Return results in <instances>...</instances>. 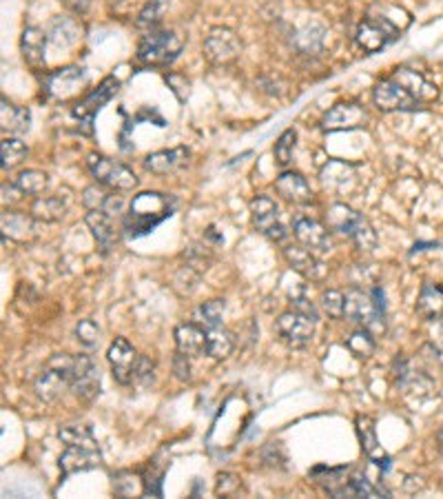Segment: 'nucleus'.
<instances>
[{
    "label": "nucleus",
    "instance_id": "nucleus-1",
    "mask_svg": "<svg viewBox=\"0 0 443 499\" xmlns=\"http://www.w3.org/2000/svg\"><path fill=\"white\" fill-rule=\"evenodd\" d=\"M175 200L171 196L157 194V191H145L131 200L129 211L125 216V231L129 238H142L151 234L157 225L174 216Z\"/></svg>",
    "mask_w": 443,
    "mask_h": 499
},
{
    "label": "nucleus",
    "instance_id": "nucleus-2",
    "mask_svg": "<svg viewBox=\"0 0 443 499\" xmlns=\"http://www.w3.org/2000/svg\"><path fill=\"white\" fill-rule=\"evenodd\" d=\"M184 49V38L175 29H149L137 43V62L145 67H166Z\"/></svg>",
    "mask_w": 443,
    "mask_h": 499
},
{
    "label": "nucleus",
    "instance_id": "nucleus-3",
    "mask_svg": "<svg viewBox=\"0 0 443 499\" xmlns=\"http://www.w3.org/2000/svg\"><path fill=\"white\" fill-rule=\"evenodd\" d=\"M326 220H328V229L337 231V234L348 235L357 249L362 251H372L377 246V234L375 229L371 226V222L366 220L362 214L351 209L348 205H333L331 209L326 211Z\"/></svg>",
    "mask_w": 443,
    "mask_h": 499
},
{
    "label": "nucleus",
    "instance_id": "nucleus-4",
    "mask_svg": "<svg viewBox=\"0 0 443 499\" xmlns=\"http://www.w3.org/2000/svg\"><path fill=\"white\" fill-rule=\"evenodd\" d=\"M73 358L76 355L58 353L47 362V367L36 379V395L42 402H56L65 389H71Z\"/></svg>",
    "mask_w": 443,
    "mask_h": 499
},
{
    "label": "nucleus",
    "instance_id": "nucleus-5",
    "mask_svg": "<svg viewBox=\"0 0 443 499\" xmlns=\"http://www.w3.org/2000/svg\"><path fill=\"white\" fill-rule=\"evenodd\" d=\"M87 167L91 176L96 178L98 185L107 187L111 191H133L137 187V176L129 167L111 160V158L100 156V153H89Z\"/></svg>",
    "mask_w": 443,
    "mask_h": 499
},
{
    "label": "nucleus",
    "instance_id": "nucleus-6",
    "mask_svg": "<svg viewBox=\"0 0 443 499\" xmlns=\"http://www.w3.org/2000/svg\"><path fill=\"white\" fill-rule=\"evenodd\" d=\"M344 318L363 329L371 331L372 335H382L386 331V313L377 309L375 300L371 293L353 289L346 293V306H344Z\"/></svg>",
    "mask_w": 443,
    "mask_h": 499
},
{
    "label": "nucleus",
    "instance_id": "nucleus-7",
    "mask_svg": "<svg viewBox=\"0 0 443 499\" xmlns=\"http://www.w3.org/2000/svg\"><path fill=\"white\" fill-rule=\"evenodd\" d=\"M250 217L259 234L273 242H284L288 238V229L282 222V214L273 197L258 196L250 200Z\"/></svg>",
    "mask_w": 443,
    "mask_h": 499
},
{
    "label": "nucleus",
    "instance_id": "nucleus-8",
    "mask_svg": "<svg viewBox=\"0 0 443 499\" xmlns=\"http://www.w3.org/2000/svg\"><path fill=\"white\" fill-rule=\"evenodd\" d=\"M242 53V43L238 34L229 27H213L204 38V56L211 65H231Z\"/></svg>",
    "mask_w": 443,
    "mask_h": 499
},
{
    "label": "nucleus",
    "instance_id": "nucleus-9",
    "mask_svg": "<svg viewBox=\"0 0 443 499\" xmlns=\"http://www.w3.org/2000/svg\"><path fill=\"white\" fill-rule=\"evenodd\" d=\"M399 27L386 16H368L357 27V44L368 53L382 52L392 41H397Z\"/></svg>",
    "mask_w": 443,
    "mask_h": 499
},
{
    "label": "nucleus",
    "instance_id": "nucleus-10",
    "mask_svg": "<svg viewBox=\"0 0 443 499\" xmlns=\"http://www.w3.org/2000/svg\"><path fill=\"white\" fill-rule=\"evenodd\" d=\"M372 101L379 111H417L421 102L395 78H383L372 91Z\"/></svg>",
    "mask_w": 443,
    "mask_h": 499
},
{
    "label": "nucleus",
    "instance_id": "nucleus-11",
    "mask_svg": "<svg viewBox=\"0 0 443 499\" xmlns=\"http://www.w3.org/2000/svg\"><path fill=\"white\" fill-rule=\"evenodd\" d=\"M71 391L82 402H93L100 395V369L91 355H76L73 358Z\"/></svg>",
    "mask_w": 443,
    "mask_h": 499
},
{
    "label": "nucleus",
    "instance_id": "nucleus-12",
    "mask_svg": "<svg viewBox=\"0 0 443 499\" xmlns=\"http://www.w3.org/2000/svg\"><path fill=\"white\" fill-rule=\"evenodd\" d=\"M278 333L288 347L302 349L313 340L315 335V320L308 318V315L299 313V311H288V313H282L278 318Z\"/></svg>",
    "mask_w": 443,
    "mask_h": 499
},
{
    "label": "nucleus",
    "instance_id": "nucleus-13",
    "mask_svg": "<svg viewBox=\"0 0 443 499\" xmlns=\"http://www.w3.org/2000/svg\"><path fill=\"white\" fill-rule=\"evenodd\" d=\"M107 358H109L113 379H116L118 384H122V387H129V384H133L140 355H137L136 349L131 347L129 340L127 338L113 340L109 350H107Z\"/></svg>",
    "mask_w": 443,
    "mask_h": 499
},
{
    "label": "nucleus",
    "instance_id": "nucleus-14",
    "mask_svg": "<svg viewBox=\"0 0 443 499\" xmlns=\"http://www.w3.org/2000/svg\"><path fill=\"white\" fill-rule=\"evenodd\" d=\"M118 87H120V82H118L116 78L113 76L105 78V81L100 82V87L93 89L85 101H80L76 107H73V111H71L73 118H78V120L87 127V131H91L93 118H96V113L100 111V109L105 107L113 96H116Z\"/></svg>",
    "mask_w": 443,
    "mask_h": 499
},
{
    "label": "nucleus",
    "instance_id": "nucleus-15",
    "mask_svg": "<svg viewBox=\"0 0 443 499\" xmlns=\"http://www.w3.org/2000/svg\"><path fill=\"white\" fill-rule=\"evenodd\" d=\"M368 122L366 109L357 102H342V105H335L331 111L324 116L322 130L324 131H351V130H362Z\"/></svg>",
    "mask_w": 443,
    "mask_h": 499
},
{
    "label": "nucleus",
    "instance_id": "nucleus-16",
    "mask_svg": "<svg viewBox=\"0 0 443 499\" xmlns=\"http://www.w3.org/2000/svg\"><path fill=\"white\" fill-rule=\"evenodd\" d=\"M295 238L302 246H306L308 251H313L315 255H326L331 254V234L324 225H319L317 220H310V217H297L293 225Z\"/></svg>",
    "mask_w": 443,
    "mask_h": 499
},
{
    "label": "nucleus",
    "instance_id": "nucleus-17",
    "mask_svg": "<svg viewBox=\"0 0 443 499\" xmlns=\"http://www.w3.org/2000/svg\"><path fill=\"white\" fill-rule=\"evenodd\" d=\"M96 466H100V448H98V442L71 444V446H67V451L61 456L62 475L85 473Z\"/></svg>",
    "mask_w": 443,
    "mask_h": 499
},
{
    "label": "nucleus",
    "instance_id": "nucleus-18",
    "mask_svg": "<svg viewBox=\"0 0 443 499\" xmlns=\"http://www.w3.org/2000/svg\"><path fill=\"white\" fill-rule=\"evenodd\" d=\"M395 378H397V387L401 389L403 393L417 395V398H426V395L435 389L432 379L428 378L423 370H417L412 367L410 360L406 358H397Z\"/></svg>",
    "mask_w": 443,
    "mask_h": 499
},
{
    "label": "nucleus",
    "instance_id": "nucleus-19",
    "mask_svg": "<svg viewBox=\"0 0 443 499\" xmlns=\"http://www.w3.org/2000/svg\"><path fill=\"white\" fill-rule=\"evenodd\" d=\"M191 151L186 147H175V149H162L156 153H149L145 158V169L151 171L156 176H166L174 174V171L182 169L189 162Z\"/></svg>",
    "mask_w": 443,
    "mask_h": 499
},
{
    "label": "nucleus",
    "instance_id": "nucleus-20",
    "mask_svg": "<svg viewBox=\"0 0 443 499\" xmlns=\"http://www.w3.org/2000/svg\"><path fill=\"white\" fill-rule=\"evenodd\" d=\"M175 344H177V350L189 355V358H202V355H209V338H206V331L195 322L177 326Z\"/></svg>",
    "mask_w": 443,
    "mask_h": 499
},
{
    "label": "nucleus",
    "instance_id": "nucleus-21",
    "mask_svg": "<svg viewBox=\"0 0 443 499\" xmlns=\"http://www.w3.org/2000/svg\"><path fill=\"white\" fill-rule=\"evenodd\" d=\"M275 191L290 202V205H308L313 200V191H310L308 180L299 171H284L282 176L275 180Z\"/></svg>",
    "mask_w": 443,
    "mask_h": 499
},
{
    "label": "nucleus",
    "instance_id": "nucleus-22",
    "mask_svg": "<svg viewBox=\"0 0 443 499\" xmlns=\"http://www.w3.org/2000/svg\"><path fill=\"white\" fill-rule=\"evenodd\" d=\"M85 85V73L80 67H65L58 69V72L49 73L47 76V89L49 96L53 98H69L71 93H76L78 89Z\"/></svg>",
    "mask_w": 443,
    "mask_h": 499
},
{
    "label": "nucleus",
    "instance_id": "nucleus-23",
    "mask_svg": "<svg viewBox=\"0 0 443 499\" xmlns=\"http://www.w3.org/2000/svg\"><path fill=\"white\" fill-rule=\"evenodd\" d=\"M357 435H359V442H362L363 453H366L368 459L371 462H375L379 468H382V473H386L388 468H391V457L386 456V451L382 448V444H379L377 433H375V424H372L371 417H359L357 419Z\"/></svg>",
    "mask_w": 443,
    "mask_h": 499
},
{
    "label": "nucleus",
    "instance_id": "nucleus-24",
    "mask_svg": "<svg viewBox=\"0 0 443 499\" xmlns=\"http://www.w3.org/2000/svg\"><path fill=\"white\" fill-rule=\"evenodd\" d=\"M87 225L89 229H91L98 246L102 249V254H109L113 246L118 245V231L116 225H113V217L109 214H105L102 209H89Z\"/></svg>",
    "mask_w": 443,
    "mask_h": 499
},
{
    "label": "nucleus",
    "instance_id": "nucleus-25",
    "mask_svg": "<svg viewBox=\"0 0 443 499\" xmlns=\"http://www.w3.org/2000/svg\"><path fill=\"white\" fill-rule=\"evenodd\" d=\"M284 255H287L288 264L308 280H319L324 275V271H326L324 269L322 260H319V255H315L313 251H308L306 246L302 245L287 246V249H284Z\"/></svg>",
    "mask_w": 443,
    "mask_h": 499
},
{
    "label": "nucleus",
    "instance_id": "nucleus-26",
    "mask_svg": "<svg viewBox=\"0 0 443 499\" xmlns=\"http://www.w3.org/2000/svg\"><path fill=\"white\" fill-rule=\"evenodd\" d=\"M392 78L401 82V85L406 87L408 91H410L412 96L421 102V105L423 102H432L437 98V93H439L432 82H428L419 72H412V69H406V67L395 69Z\"/></svg>",
    "mask_w": 443,
    "mask_h": 499
},
{
    "label": "nucleus",
    "instance_id": "nucleus-27",
    "mask_svg": "<svg viewBox=\"0 0 443 499\" xmlns=\"http://www.w3.org/2000/svg\"><path fill=\"white\" fill-rule=\"evenodd\" d=\"M417 313L428 322L443 318V286L430 283L421 286L419 295H417Z\"/></svg>",
    "mask_w": 443,
    "mask_h": 499
},
{
    "label": "nucleus",
    "instance_id": "nucleus-28",
    "mask_svg": "<svg viewBox=\"0 0 443 499\" xmlns=\"http://www.w3.org/2000/svg\"><path fill=\"white\" fill-rule=\"evenodd\" d=\"M21 52L24 61L32 67L44 65V52H47V36L38 27H27L21 38Z\"/></svg>",
    "mask_w": 443,
    "mask_h": 499
},
{
    "label": "nucleus",
    "instance_id": "nucleus-29",
    "mask_svg": "<svg viewBox=\"0 0 443 499\" xmlns=\"http://www.w3.org/2000/svg\"><path fill=\"white\" fill-rule=\"evenodd\" d=\"M206 338H209V355L213 360H226L235 350L233 333L224 329V324L206 331Z\"/></svg>",
    "mask_w": 443,
    "mask_h": 499
},
{
    "label": "nucleus",
    "instance_id": "nucleus-30",
    "mask_svg": "<svg viewBox=\"0 0 443 499\" xmlns=\"http://www.w3.org/2000/svg\"><path fill=\"white\" fill-rule=\"evenodd\" d=\"M29 109L24 107H14L7 101H3V111H0V122H3V131L9 133H24L29 130Z\"/></svg>",
    "mask_w": 443,
    "mask_h": 499
},
{
    "label": "nucleus",
    "instance_id": "nucleus-31",
    "mask_svg": "<svg viewBox=\"0 0 443 499\" xmlns=\"http://www.w3.org/2000/svg\"><path fill=\"white\" fill-rule=\"evenodd\" d=\"M346 473H348V468H344V466L342 468H324L322 466V468H315L310 475L315 477V482H317L319 486L326 488L333 497H339V493H342L344 486L348 484Z\"/></svg>",
    "mask_w": 443,
    "mask_h": 499
},
{
    "label": "nucleus",
    "instance_id": "nucleus-32",
    "mask_svg": "<svg viewBox=\"0 0 443 499\" xmlns=\"http://www.w3.org/2000/svg\"><path fill=\"white\" fill-rule=\"evenodd\" d=\"M14 185L18 187V191H21L23 196L41 197L49 187V176L42 174V171H38V169H27V171H21V174H18Z\"/></svg>",
    "mask_w": 443,
    "mask_h": 499
},
{
    "label": "nucleus",
    "instance_id": "nucleus-33",
    "mask_svg": "<svg viewBox=\"0 0 443 499\" xmlns=\"http://www.w3.org/2000/svg\"><path fill=\"white\" fill-rule=\"evenodd\" d=\"M224 311H226L224 300H209V302H204L202 306H198V309H195L193 322L200 324L204 331L215 329V326H222Z\"/></svg>",
    "mask_w": 443,
    "mask_h": 499
},
{
    "label": "nucleus",
    "instance_id": "nucleus-34",
    "mask_svg": "<svg viewBox=\"0 0 443 499\" xmlns=\"http://www.w3.org/2000/svg\"><path fill=\"white\" fill-rule=\"evenodd\" d=\"M65 211H67V205L62 202V197L41 196V197H36V202H33L32 214H33V217H38V220L53 222V220H61V217L65 216Z\"/></svg>",
    "mask_w": 443,
    "mask_h": 499
},
{
    "label": "nucleus",
    "instance_id": "nucleus-35",
    "mask_svg": "<svg viewBox=\"0 0 443 499\" xmlns=\"http://www.w3.org/2000/svg\"><path fill=\"white\" fill-rule=\"evenodd\" d=\"M293 44L302 53H317V52H322V47H324V29L317 27V24H308V27L299 29V32L295 34Z\"/></svg>",
    "mask_w": 443,
    "mask_h": 499
},
{
    "label": "nucleus",
    "instance_id": "nucleus-36",
    "mask_svg": "<svg viewBox=\"0 0 443 499\" xmlns=\"http://www.w3.org/2000/svg\"><path fill=\"white\" fill-rule=\"evenodd\" d=\"M3 231L5 235L14 240H27V235L33 231L32 217L16 214V211H7V214H3Z\"/></svg>",
    "mask_w": 443,
    "mask_h": 499
},
{
    "label": "nucleus",
    "instance_id": "nucleus-37",
    "mask_svg": "<svg viewBox=\"0 0 443 499\" xmlns=\"http://www.w3.org/2000/svg\"><path fill=\"white\" fill-rule=\"evenodd\" d=\"M346 495H353V497H391V493L375 486V484H371L366 477L354 475L353 479H348V484L344 486V491L339 493V497H346Z\"/></svg>",
    "mask_w": 443,
    "mask_h": 499
},
{
    "label": "nucleus",
    "instance_id": "nucleus-38",
    "mask_svg": "<svg viewBox=\"0 0 443 499\" xmlns=\"http://www.w3.org/2000/svg\"><path fill=\"white\" fill-rule=\"evenodd\" d=\"M171 0H146V5L142 7L140 16H137L136 24L140 29H156V24L162 21L166 7H169Z\"/></svg>",
    "mask_w": 443,
    "mask_h": 499
},
{
    "label": "nucleus",
    "instance_id": "nucleus-39",
    "mask_svg": "<svg viewBox=\"0 0 443 499\" xmlns=\"http://www.w3.org/2000/svg\"><path fill=\"white\" fill-rule=\"evenodd\" d=\"M0 151H3V169H14L27 158V145L18 138H5L3 145H0Z\"/></svg>",
    "mask_w": 443,
    "mask_h": 499
},
{
    "label": "nucleus",
    "instance_id": "nucleus-40",
    "mask_svg": "<svg viewBox=\"0 0 443 499\" xmlns=\"http://www.w3.org/2000/svg\"><path fill=\"white\" fill-rule=\"evenodd\" d=\"M166 462H160V459H154L149 466V471L142 477V493L151 497H162V477H165Z\"/></svg>",
    "mask_w": 443,
    "mask_h": 499
},
{
    "label": "nucleus",
    "instance_id": "nucleus-41",
    "mask_svg": "<svg viewBox=\"0 0 443 499\" xmlns=\"http://www.w3.org/2000/svg\"><path fill=\"white\" fill-rule=\"evenodd\" d=\"M348 349H351L357 358L366 360L375 353V338H372L371 331L362 326V329L354 331L351 338H348Z\"/></svg>",
    "mask_w": 443,
    "mask_h": 499
},
{
    "label": "nucleus",
    "instance_id": "nucleus-42",
    "mask_svg": "<svg viewBox=\"0 0 443 499\" xmlns=\"http://www.w3.org/2000/svg\"><path fill=\"white\" fill-rule=\"evenodd\" d=\"M295 138H297V133L295 130H287L279 136V140L275 142V160H278L279 167H287L290 160H293V149H295Z\"/></svg>",
    "mask_w": 443,
    "mask_h": 499
},
{
    "label": "nucleus",
    "instance_id": "nucleus-43",
    "mask_svg": "<svg viewBox=\"0 0 443 499\" xmlns=\"http://www.w3.org/2000/svg\"><path fill=\"white\" fill-rule=\"evenodd\" d=\"M76 340L82 344V347L93 349L100 340V326H98L93 320H80L76 324Z\"/></svg>",
    "mask_w": 443,
    "mask_h": 499
},
{
    "label": "nucleus",
    "instance_id": "nucleus-44",
    "mask_svg": "<svg viewBox=\"0 0 443 499\" xmlns=\"http://www.w3.org/2000/svg\"><path fill=\"white\" fill-rule=\"evenodd\" d=\"M344 306H346V295L342 291H324L322 293V309L331 318H344Z\"/></svg>",
    "mask_w": 443,
    "mask_h": 499
},
{
    "label": "nucleus",
    "instance_id": "nucleus-45",
    "mask_svg": "<svg viewBox=\"0 0 443 499\" xmlns=\"http://www.w3.org/2000/svg\"><path fill=\"white\" fill-rule=\"evenodd\" d=\"M290 300H293V309H295V311H299V313L308 315V318H313L315 322H317V320H319L317 311H315L313 302H310L306 295H304V291H302V289L290 291Z\"/></svg>",
    "mask_w": 443,
    "mask_h": 499
},
{
    "label": "nucleus",
    "instance_id": "nucleus-46",
    "mask_svg": "<svg viewBox=\"0 0 443 499\" xmlns=\"http://www.w3.org/2000/svg\"><path fill=\"white\" fill-rule=\"evenodd\" d=\"M154 370H156V364L151 362L149 358H145V355H140V360H137V369H136V378H133V384H149L151 379H154Z\"/></svg>",
    "mask_w": 443,
    "mask_h": 499
},
{
    "label": "nucleus",
    "instance_id": "nucleus-47",
    "mask_svg": "<svg viewBox=\"0 0 443 499\" xmlns=\"http://www.w3.org/2000/svg\"><path fill=\"white\" fill-rule=\"evenodd\" d=\"M131 473H120L118 477H113V491H116V495L120 497H129L136 493V482H133Z\"/></svg>",
    "mask_w": 443,
    "mask_h": 499
},
{
    "label": "nucleus",
    "instance_id": "nucleus-48",
    "mask_svg": "<svg viewBox=\"0 0 443 499\" xmlns=\"http://www.w3.org/2000/svg\"><path fill=\"white\" fill-rule=\"evenodd\" d=\"M107 196L102 189H98V187H89V189L85 191V205L89 206V209H102V205H105Z\"/></svg>",
    "mask_w": 443,
    "mask_h": 499
},
{
    "label": "nucleus",
    "instance_id": "nucleus-49",
    "mask_svg": "<svg viewBox=\"0 0 443 499\" xmlns=\"http://www.w3.org/2000/svg\"><path fill=\"white\" fill-rule=\"evenodd\" d=\"M102 211H105V214H109L111 217L125 214V200H122L120 196L109 194V196H107L105 205H102Z\"/></svg>",
    "mask_w": 443,
    "mask_h": 499
},
{
    "label": "nucleus",
    "instance_id": "nucleus-50",
    "mask_svg": "<svg viewBox=\"0 0 443 499\" xmlns=\"http://www.w3.org/2000/svg\"><path fill=\"white\" fill-rule=\"evenodd\" d=\"M189 355H184V353H180V350H177V355H175V360H174V369H175V375L180 379H191V367H189Z\"/></svg>",
    "mask_w": 443,
    "mask_h": 499
},
{
    "label": "nucleus",
    "instance_id": "nucleus-51",
    "mask_svg": "<svg viewBox=\"0 0 443 499\" xmlns=\"http://www.w3.org/2000/svg\"><path fill=\"white\" fill-rule=\"evenodd\" d=\"M67 7L71 9L73 14H78V16H82V14H87L89 7H91V0H67Z\"/></svg>",
    "mask_w": 443,
    "mask_h": 499
},
{
    "label": "nucleus",
    "instance_id": "nucleus-52",
    "mask_svg": "<svg viewBox=\"0 0 443 499\" xmlns=\"http://www.w3.org/2000/svg\"><path fill=\"white\" fill-rule=\"evenodd\" d=\"M229 479H231V475H220L218 493H229V488L238 486V482H229Z\"/></svg>",
    "mask_w": 443,
    "mask_h": 499
},
{
    "label": "nucleus",
    "instance_id": "nucleus-53",
    "mask_svg": "<svg viewBox=\"0 0 443 499\" xmlns=\"http://www.w3.org/2000/svg\"><path fill=\"white\" fill-rule=\"evenodd\" d=\"M439 446H441V451H443V427H441V431H439Z\"/></svg>",
    "mask_w": 443,
    "mask_h": 499
},
{
    "label": "nucleus",
    "instance_id": "nucleus-54",
    "mask_svg": "<svg viewBox=\"0 0 443 499\" xmlns=\"http://www.w3.org/2000/svg\"><path fill=\"white\" fill-rule=\"evenodd\" d=\"M441 338H443V318H441Z\"/></svg>",
    "mask_w": 443,
    "mask_h": 499
}]
</instances>
